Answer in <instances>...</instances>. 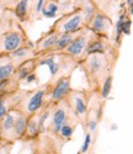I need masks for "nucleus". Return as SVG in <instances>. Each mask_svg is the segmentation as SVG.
<instances>
[{
    "label": "nucleus",
    "instance_id": "1",
    "mask_svg": "<svg viewBox=\"0 0 133 154\" xmlns=\"http://www.w3.org/2000/svg\"><path fill=\"white\" fill-rule=\"evenodd\" d=\"M52 90V85L46 84L42 86H38L33 90H27L26 95L22 97L20 104L14 109L21 112L25 116H32V115L41 111V109L47 104V97Z\"/></svg>",
    "mask_w": 133,
    "mask_h": 154
},
{
    "label": "nucleus",
    "instance_id": "2",
    "mask_svg": "<svg viewBox=\"0 0 133 154\" xmlns=\"http://www.w3.org/2000/svg\"><path fill=\"white\" fill-rule=\"evenodd\" d=\"M29 42L30 40L21 23L15 19L11 29L0 37V56H9Z\"/></svg>",
    "mask_w": 133,
    "mask_h": 154
},
{
    "label": "nucleus",
    "instance_id": "3",
    "mask_svg": "<svg viewBox=\"0 0 133 154\" xmlns=\"http://www.w3.org/2000/svg\"><path fill=\"white\" fill-rule=\"evenodd\" d=\"M84 25H86L85 16L82 11H78L74 14L60 17L53 25L52 29L56 30L58 33H78L84 30Z\"/></svg>",
    "mask_w": 133,
    "mask_h": 154
},
{
    "label": "nucleus",
    "instance_id": "4",
    "mask_svg": "<svg viewBox=\"0 0 133 154\" xmlns=\"http://www.w3.org/2000/svg\"><path fill=\"white\" fill-rule=\"evenodd\" d=\"M90 41H91V37L86 33V31L84 29L80 32L76 33V36L74 37V40L72 41V43L60 53L70 57L74 60L85 59V57H86V48H88V45H89Z\"/></svg>",
    "mask_w": 133,
    "mask_h": 154
},
{
    "label": "nucleus",
    "instance_id": "5",
    "mask_svg": "<svg viewBox=\"0 0 133 154\" xmlns=\"http://www.w3.org/2000/svg\"><path fill=\"white\" fill-rule=\"evenodd\" d=\"M69 112H72V110L69 109V106L66 104L64 105L63 101L53 105L52 106V115H51V122L46 130L51 134L58 136L60 128L65 123L69 122Z\"/></svg>",
    "mask_w": 133,
    "mask_h": 154
},
{
    "label": "nucleus",
    "instance_id": "6",
    "mask_svg": "<svg viewBox=\"0 0 133 154\" xmlns=\"http://www.w3.org/2000/svg\"><path fill=\"white\" fill-rule=\"evenodd\" d=\"M66 105L73 111L74 116L79 121H84L88 115V100L84 93L80 91H70L65 99Z\"/></svg>",
    "mask_w": 133,
    "mask_h": 154
},
{
    "label": "nucleus",
    "instance_id": "7",
    "mask_svg": "<svg viewBox=\"0 0 133 154\" xmlns=\"http://www.w3.org/2000/svg\"><path fill=\"white\" fill-rule=\"evenodd\" d=\"M72 91L70 84V75H63L54 83L52 86V90L49 93V101H47L48 105H56L60 101H64L66 96Z\"/></svg>",
    "mask_w": 133,
    "mask_h": 154
},
{
    "label": "nucleus",
    "instance_id": "8",
    "mask_svg": "<svg viewBox=\"0 0 133 154\" xmlns=\"http://www.w3.org/2000/svg\"><path fill=\"white\" fill-rule=\"evenodd\" d=\"M60 33H58L56 30L51 29L48 32L43 33L42 37L35 43V51H36V54L37 57L38 56H42V54H46V53H49L54 43L57 42L58 37H59Z\"/></svg>",
    "mask_w": 133,
    "mask_h": 154
},
{
    "label": "nucleus",
    "instance_id": "9",
    "mask_svg": "<svg viewBox=\"0 0 133 154\" xmlns=\"http://www.w3.org/2000/svg\"><path fill=\"white\" fill-rule=\"evenodd\" d=\"M111 20L104 15V14H96L90 20V22L86 25L88 29L97 37H105L107 36V32L111 27Z\"/></svg>",
    "mask_w": 133,
    "mask_h": 154
},
{
    "label": "nucleus",
    "instance_id": "10",
    "mask_svg": "<svg viewBox=\"0 0 133 154\" xmlns=\"http://www.w3.org/2000/svg\"><path fill=\"white\" fill-rule=\"evenodd\" d=\"M16 116L17 110H11L0 120V134H2V138L5 143H14L12 142V131H14Z\"/></svg>",
    "mask_w": 133,
    "mask_h": 154
},
{
    "label": "nucleus",
    "instance_id": "11",
    "mask_svg": "<svg viewBox=\"0 0 133 154\" xmlns=\"http://www.w3.org/2000/svg\"><path fill=\"white\" fill-rule=\"evenodd\" d=\"M9 57L12 60V63L15 64V67H19L20 64H22L23 62L29 60V59L36 58L37 54H36V51H35V43L30 41L29 43H26L25 46L20 47L19 49L10 53Z\"/></svg>",
    "mask_w": 133,
    "mask_h": 154
},
{
    "label": "nucleus",
    "instance_id": "12",
    "mask_svg": "<svg viewBox=\"0 0 133 154\" xmlns=\"http://www.w3.org/2000/svg\"><path fill=\"white\" fill-rule=\"evenodd\" d=\"M84 68L89 73V76H99V74L106 68V58L104 54L88 56L84 60Z\"/></svg>",
    "mask_w": 133,
    "mask_h": 154
},
{
    "label": "nucleus",
    "instance_id": "13",
    "mask_svg": "<svg viewBox=\"0 0 133 154\" xmlns=\"http://www.w3.org/2000/svg\"><path fill=\"white\" fill-rule=\"evenodd\" d=\"M37 67H38V59H37V57L26 60L22 64H20L19 67H16L14 78L17 79L19 82H22V80H25L26 78H27L30 74L35 73L36 69H37Z\"/></svg>",
    "mask_w": 133,
    "mask_h": 154
},
{
    "label": "nucleus",
    "instance_id": "14",
    "mask_svg": "<svg viewBox=\"0 0 133 154\" xmlns=\"http://www.w3.org/2000/svg\"><path fill=\"white\" fill-rule=\"evenodd\" d=\"M32 0H17L14 9H12V14H14L15 19L19 22H25L30 17V10L31 6L33 9V5H31Z\"/></svg>",
    "mask_w": 133,
    "mask_h": 154
},
{
    "label": "nucleus",
    "instance_id": "15",
    "mask_svg": "<svg viewBox=\"0 0 133 154\" xmlns=\"http://www.w3.org/2000/svg\"><path fill=\"white\" fill-rule=\"evenodd\" d=\"M27 121H29V117L17 111V116L14 125V131H12V142L14 143L17 142V140L23 139L26 133V127H27Z\"/></svg>",
    "mask_w": 133,
    "mask_h": 154
},
{
    "label": "nucleus",
    "instance_id": "16",
    "mask_svg": "<svg viewBox=\"0 0 133 154\" xmlns=\"http://www.w3.org/2000/svg\"><path fill=\"white\" fill-rule=\"evenodd\" d=\"M39 136H41V130L38 126V119H37V113L32 115L29 117L27 121V127H26V133L23 137V142H30V140H36Z\"/></svg>",
    "mask_w": 133,
    "mask_h": 154
},
{
    "label": "nucleus",
    "instance_id": "17",
    "mask_svg": "<svg viewBox=\"0 0 133 154\" xmlns=\"http://www.w3.org/2000/svg\"><path fill=\"white\" fill-rule=\"evenodd\" d=\"M16 67L9 56H0V82L12 78Z\"/></svg>",
    "mask_w": 133,
    "mask_h": 154
},
{
    "label": "nucleus",
    "instance_id": "18",
    "mask_svg": "<svg viewBox=\"0 0 133 154\" xmlns=\"http://www.w3.org/2000/svg\"><path fill=\"white\" fill-rule=\"evenodd\" d=\"M75 35L76 33H60L57 42L54 43V46H53V48H52V51L49 53H60V52H63V51L72 43Z\"/></svg>",
    "mask_w": 133,
    "mask_h": 154
},
{
    "label": "nucleus",
    "instance_id": "19",
    "mask_svg": "<svg viewBox=\"0 0 133 154\" xmlns=\"http://www.w3.org/2000/svg\"><path fill=\"white\" fill-rule=\"evenodd\" d=\"M17 90H20V82L17 79H15L14 76L8 79V80L0 82V96L14 94Z\"/></svg>",
    "mask_w": 133,
    "mask_h": 154
},
{
    "label": "nucleus",
    "instance_id": "20",
    "mask_svg": "<svg viewBox=\"0 0 133 154\" xmlns=\"http://www.w3.org/2000/svg\"><path fill=\"white\" fill-rule=\"evenodd\" d=\"M92 54H105V43L102 42L101 37L91 38V41L86 48V57Z\"/></svg>",
    "mask_w": 133,
    "mask_h": 154
},
{
    "label": "nucleus",
    "instance_id": "21",
    "mask_svg": "<svg viewBox=\"0 0 133 154\" xmlns=\"http://www.w3.org/2000/svg\"><path fill=\"white\" fill-rule=\"evenodd\" d=\"M14 20H15V16L12 14V11L10 9H5L4 15H3L2 20H0V37L11 29Z\"/></svg>",
    "mask_w": 133,
    "mask_h": 154
},
{
    "label": "nucleus",
    "instance_id": "22",
    "mask_svg": "<svg viewBox=\"0 0 133 154\" xmlns=\"http://www.w3.org/2000/svg\"><path fill=\"white\" fill-rule=\"evenodd\" d=\"M58 11H59V4L57 3V0H47L41 14L47 19H52L57 16Z\"/></svg>",
    "mask_w": 133,
    "mask_h": 154
},
{
    "label": "nucleus",
    "instance_id": "23",
    "mask_svg": "<svg viewBox=\"0 0 133 154\" xmlns=\"http://www.w3.org/2000/svg\"><path fill=\"white\" fill-rule=\"evenodd\" d=\"M73 133H74V126H73V123L68 122V123H65V125L60 128L58 136H59L63 140H69V139L73 137Z\"/></svg>",
    "mask_w": 133,
    "mask_h": 154
},
{
    "label": "nucleus",
    "instance_id": "24",
    "mask_svg": "<svg viewBox=\"0 0 133 154\" xmlns=\"http://www.w3.org/2000/svg\"><path fill=\"white\" fill-rule=\"evenodd\" d=\"M112 80H113L112 75H107L104 79L102 85H101V96H102V99L109 97V95L111 93V89H112Z\"/></svg>",
    "mask_w": 133,
    "mask_h": 154
},
{
    "label": "nucleus",
    "instance_id": "25",
    "mask_svg": "<svg viewBox=\"0 0 133 154\" xmlns=\"http://www.w3.org/2000/svg\"><path fill=\"white\" fill-rule=\"evenodd\" d=\"M126 20V15H121L118 19V21L116 22L115 25V31H116V38H115V41L116 43L119 42V40H121V37H122V25Z\"/></svg>",
    "mask_w": 133,
    "mask_h": 154
},
{
    "label": "nucleus",
    "instance_id": "26",
    "mask_svg": "<svg viewBox=\"0 0 133 154\" xmlns=\"http://www.w3.org/2000/svg\"><path fill=\"white\" fill-rule=\"evenodd\" d=\"M46 3H47V0H35V5H33V9H32L35 14H41Z\"/></svg>",
    "mask_w": 133,
    "mask_h": 154
},
{
    "label": "nucleus",
    "instance_id": "27",
    "mask_svg": "<svg viewBox=\"0 0 133 154\" xmlns=\"http://www.w3.org/2000/svg\"><path fill=\"white\" fill-rule=\"evenodd\" d=\"M90 144H91V134L90 133H86L85 134V139H84V143H83V146L80 148V153L82 154H85L89 150Z\"/></svg>",
    "mask_w": 133,
    "mask_h": 154
},
{
    "label": "nucleus",
    "instance_id": "28",
    "mask_svg": "<svg viewBox=\"0 0 133 154\" xmlns=\"http://www.w3.org/2000/svg\"><path fill=\"white\" fill-rule=\"evenodd\" d=\"M131 26H132V21L131 19H126L123 25H122V35L128 36L131 33Z\"/></svg>",
    "mask_w": 133,
    "mask_h": 154
},
{
    "label": "nucleus",
    "instance_id": "29",
    "mask_svg": "<svg viewBox=\"0 0 133 154\" xmlns=\"http://www.w3.org/2000/svg\"><path fill=\"white\" fill-rule=\"evenodd\" d=\"M12 148H14V143H5L0 148V154H11Z\"/></svg>",
    "mask_w": 133,
    "mask_h": 154
},
{
    "label": "nucleus",
    "instance_id": "30",
    "mask_svg": "<svg viewBox=\"0 0 133 154\" xmlns=\"http://www.w3.org/2000/svg\"><path fill=\"white\" fill-rule=\"evenodd\" d=\"M38 80V78H37V74L36 73H32V74H30L27 78L25 79V82L27 83V84H31V83H33V82H37Z\"/></svg>",
    "mask_w": 133,
    "mask_h": 154
},
{
    "label": "nucleus",
    "instance_id": "31",
    "mask_svg": "<svg viewBox=\"0 0 133 154\" xmlns=\"http://www.w3.org/2000/svg\"><path fill=\"white\" fill-rule=\"evenodd\" d=\"M96 127H97V122L96 121H90L88 123V128H89V131L92 132V131H95L96 130Z\"/></svg>",
    "mask_w": 133,
    "mask_h": 154
},
{
    "label": "nucleus",
    "instance_id": "32",
    "mask_svg": "<svg viewBox=\"0 0 133 154\" xmlns=\"http://www.w3.org/2000/svg\"><path fill=\"white\" fill-rule=\"evenodd\" d=\"M4 12H5V9L0 6V20H2V17H3V15H4Z\"/></svg>",
    "mask_w": 133,
    "mask_h": 154
},
{
    "label": "nucleus",
    "instance_id": "33",
    "mask_svg": "<svg viewBox=\"0 0 133 154\" xmlns=\"http://www.w3.org/2000/svg\"><path fill=\"white\" fill-rule=\"evenodd\" d=\"M129 12H131V15H133V3L129 5Z\"/></svg>",
    "mask_w": 133,
    "mask_h": 154
},
{
    "label": "nucleus",
    "instance_id": "34",
    "mask_svg": "<svg viewBox=\"0 0 133 154\" xmlns=\"http://www.w3.org/2000/svg\"><path fill=\"white\" fill-rule=\"evenodd\" d=\"M126 3H127V5L129 6V5H131V4L133 3V0H126Z\"/></svg>",
    "mask_w": 133,
    "mask_h": 154
},
{
    "label": "nucleus",
    "instance_id": "35",
    "mask_svg": "<svg viewBox=\"0 0 133 154\" xmlns=\"http://www.w3.org/2000/svg\"><path fill=\"white\" fill-rule=\"evenodd\" d=\"M3 144H5V142H4V140H0V148H2Z\"/></svg>",
    "mask_w": 133,
    "mask_h": 154
},
{
    "label": "nucleus",
    "instance_id": "36",
    "mask_svg": "<svg viewBox=\"0 0 133 154\" xmlns=\"http://www.w3.org/2000/svg\"><path fill=\"white\" fill-rule=\"evenodd\" d=\"M41 154H46V153H41Z\"/></svg>",
    "mask_w": 133,
    "mask_h": 154
}]
</instances>
